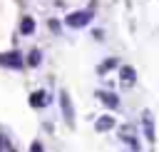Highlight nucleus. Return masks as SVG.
Returning <instances> with one entry per match:
<instances>
[{
	"label": "nucleus",
	"mask_w": 159,
	"mask_h": 152,
	"mask_svg": "<svg viewBox=\"0 0 159 152\" xmlns=\"http://www.w3.org/2000/svg\"><path fill=\"white\" fill-rule=\"evenodd\" d=\"M60 105H62V112H65V122L72 125L75 122V110H72V102H70V95L62 90L60 92Z\"/></svg>",
	"instance_id": "f03ea898"
},
{
	"label": "nucleus",
	"mask_w": 159,
	"mask_h": 152,
	"mask_svg": "<svg viewBox=\"0 0 159 152\" xmlns=\"http://www.w3.org/2000/svg\"><path fill=\"white\" fill-rule=\"evenodd\" d=\"M0 62L7 65V67H20L22 65V55L20 52H7V55H0Z\"/></svg>",
	"instance_id": "20e7f679"
},
{
	"label": "nucleus",
	"mask_w": 159,
	"mask_h": 152,
	"mask_svg": "<svg viewBox=\"0 0 159 152\" xmlns=\"http://www.w3.org/2000/svg\"><path fill=\"white\" fill-rule=\"evenodd\" d=\"M20 32H22V35H32V32H35V20H32L30 15L22 17V22H20Z\"/></svg>",
	"instance_id": "6e6552de"
},
{
	"label": "nucleus",
	"mask_w": 159,
	"mask_h": 152,
	"mask_svg": "<svg viewBox=\"0 0 159 152\" xmlns=\"http://www.w3.org/2000/svg\"><path fill=\"white\" fill-rule=\"evenodd\" d=\"M119 135L124 137V142H127V147H129V150H139V142H137V137L132 135V130L122 127V130H119Z\"/></svg>",
	"instance_id": "0eeeda50"
},
{
	"label": "nucleus",
	"mask_w": 159,
	"mask_h": 152,
	"mask_svg": "<svg viewBox=\"0 0 159 152\" xmlns=\"http://www.w3.org/2000/svg\"><path fill=\"white\" fill-rule=\"evenodd\" d=\"M97 97L109 107V110H117L119 107V97L114 95V92H107V90H97Z\"/></svg>",
	"instance_id": "7ed1b4c3"
},
{
	"label": "nucleus",
	"mask_w": 159,
	"mask_h": 152,
	"mask_svg": "<svg viewBox=\"0 0 159 152\" xmlns=\"http://www.w3.org/2000/svg\"><path fill=\"white\" fill-rule=\"evenodd\" d=\"M45 100H47L45 92H32V95H30V105H32V107H42V105H47Z\"/></svg>",
	"instance_id": "9d476101"
},
{
	"label": "nucleus",
	"mask_w": 159,
	"mask_h": 152,
	"mask_svg": "<svg viewBox=\"0 0 159 152\" xmlns=\"http://www.w3.org/2000/svg\"><path fill=\"white\" fill-rule=\"evenodd\" d=\"M117 65H119V62H117L114 57H109V60H104V65L99 67V72H107V70H112V67H117Z\"/></svg>",
	"instance_id": "f8f14e48"
},
{
	"label": "nucleus",
	"mask_w": 159,
	"mask_h": 152,
	"mask_svg": "<svg viewBox=\"0 0 159 152\" xmlns=\"http://www.w3.org/2000/svg\"><path fill=\"white\" fill-rule=\"evenodd\" d=\"M92 10H77V12H70L67 17H65V22L70 25V27H84L89 20H92Z\"/></svg>",
	"instance_id": "f257e3e1"
},
{
	"label": "nucleus",
	"mask_w": 159,
	"mask_h": 152,
	"mask_svg": "<svg viewBox=\"0 0 159 152\" xmlns=\"http://www.w3.org/2000/svg\"><path fill=\"white\" fill-rule=\"evenodd\" d=\"M27 60H30V65H40V62H42V55H40V50L35 47V50L30 52V57H27Z\"/></svg>",
	"instance_id": "9b49d317"
},
{
	"label": "nucleus",
	"mask_w": 159,
	"mask_h": 152,
	"mask_svg": "<svg viewBox=\"0 0 159 152\" xmlns=\"http://www.w3.org/2000/svg\"><path fill=\"white\" fill-rule=\"evenodd\" d=\"M0 150H2V152H7V150H12V147H10V142H7V140H5L2 135H0Z\"/></svg>",
	"instance_id": "ddd939ff"
},
{
	"label": "nucleus",
	"mask_w": 159,
	"mask_h": 152,
	"mask_svg": "<svg viewBox=\"0 0 159 152\" xmlns=\"http://www.w3.org/2000/svg\"><path fill=\"white\" fill-rule=\"evenodd\" d=\"M144 135H147V142H154V120H152V112H144Z\"/></svg>",
	"instance_id": "39448f33"
},
{
	"label": "nucleus",
	"mask_w": 159,
	"mask_h": 152,
	"mask_svg": "<svg viewBox=\"0 0 159 152\" xmlns=\"http://www.w3.org/2000/svg\"><path fill=\"white\" fill-rule=\"evenodd\" d=\"M112 127H114V120H112L109 115H104V117L97 120V130H99V132H107V130H112Z\"/></svg>",
	"instance_id": "1a4fd4ad"
},
{
	"label": "nucleus",
	"mask_w": 159,
	"mask_h": 152,
	"mask_svg": "<svg viewBox=\"0 0 159 152\" xmlns=\"http://www.w3.org/2000/svg\"><path fill=\"white\" fill-rule=\"evenodd\" d=\"M119 77H122L127 85H134V82H137V72H134L129 65H122V67H119Z\"/></svg>",
	"instance_id": "423d86ee"
}]
</instances>
